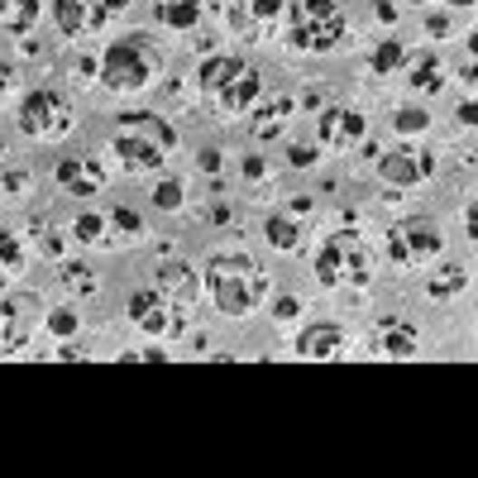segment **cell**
<instances>
[{"instance_id": "obj_33", "label": "cell", "mask_w": 478, "mask_h": 478, "mask_svg": "<svg viewBox=\"0 0 478 478\" xmlns=\"http://www.w3.org/2000/svg\"><path fill=\"white\" fill-rule=\"evenodd\" d=\"M239 173H244V182H263V177H268V163H263V153H249V158L239 163Z\"/></svg>"}, {"instance_id": "obj_45", "label": "cell", "mask_w": 478, "mask_h": 478, "mask_svg": "<svg viewBox=\"0 0 478 478\" xmlns=\"http://www.w3.org/2000/svg\"><path fill=\"white\" fill-rule=\"evenodd\" d=\"M201 5H215V10H225V5H230V0H201Z\"/></svg>"}, {"instance_id": "obj_6", "label": "cell", "mask_w": 478, "mask_h": 478, "mask_svg": "<svg viewBox=\"0 0 478 478\" xmlns=\"http://www.w3.org/2000/svg\"><path fill=\"white\" fill-rule=\"evenodd\" d=\"M440 249H445V234H440L431 220H402V225H392L387 239H383V263L392 272H406V268L431 263Z\"/></svg>"}, {"instance_id": "obj_14", "label": "cell", "mask_w": 478, "mask_h": 478, "mask_svg": "<svg viewBox=\"0 0 478 478\" xmlns=\"http://www.w3.org/2000/svg\"><path fill=\"white\" fill-rule=\"evenodd\" d=\"M53 177H58V186H62V192H72V196H96V192H106V163H100L96 153H77V158H58Z\"/></svg>"}, {"instance_id": "obj_30", "label": "cell", "mask_w": 478, "mask_h": 478, "mask_svg": "<svg viewBox=\"0 0 478 478\" xmlns=\"http://www.w3.org/2000/svg\"><path fill=\"white\" fill-rule=\"evenodd\" d=\"M48 335H58V339L77 335V306H53L48 311Z\"/></svg>"}, {"instance_id": "obj_5", "label": "cell", "mask_w": 478, "mask_h": 478, "mask_svg": "<svg viewBox=\"0 0 478 478\" xmlns=\"http://www.w3.org/2000/svg\"><path fill=\"white\" fill-rule=\"evenodd\" d=\"M373 268H378V259H373V249L354 230L330 234L326 249L316 253V282L320 287H364L373 278Z\"/></svg>"}, {"instance_id": "obj_1", "label": "cell", "mask_w": 478, "mask_h": 478, "mask_svg": "<svg viewBox=\"0 0 478 478\" xmlns=\"http://www.w3.org/2000/svg\"><path fill=\"white\" fill-rule=\"evenodd\" d=\"M206 287H211L220 316H249L268 301L272 278L253 259H244V253H215L206 268Z\"/></svg>"}, {"instance_id": "obj_10", "label": "cell", "mask_w": 478, "mask_h": 478, "mask_svg": "<svg viewBox=\"0 0 478 478\" xmlns=\"http://www.w3.org/2000/svg\"><path fill=\"white\" fill-rule=\"evenodd\" d=\"M364 134H368V120L349 106H326L316 115V139L330 153H349L354 144H364Z\"/></svg>"}, {"instance_id": "obj_46", "label": "cell", "mask_w": 478, "mask_h": 478, "mask_svg": "<svg viewBox=\"0 0 478 478\" xmlns=\"http://www.w3.org/2000/svg\"><path fill=\"white\" fill-rule=\"evenodd\" d=\"M412 5H425V0H412Z\"/></svg>"}, {"instance_id": "obj_31", "label": "cell", "mask_w": 478, "mask_h": 478, "mask_svg": "<svg viewBox=\"0 0 478 478\" xmlns=\"http://www.w3.org/2000/svg\"><path fill=\"white\" fill-rule=\"evenodd\" d=\"M425 125H431V115L416 110V106H406V110L392 115V129H397V134H425Z\"/></svg>"}, {"instance_id": "obj_3", "label": "cell", "mask_w": 478, "mask_h": 478, "mask_svg": "<svg viewBox=\"0 0 478 478\" xmlns=\"http://www.w3.org/2000/svg\"><path fill=\"white\" fill-rule=\"evenodd\" d=\"M173 148H177V134H173V125H167V120L144 115V110L120 115L115 153H120V163H125L129 173H158Z\"/></svg>"}, {"instance_id": "obj_2", "label": "cell", "mask_w": 478, "mask_h": 478, "mask_svg": "<svg viewBox=\"0 0 478 478\" xmlns=\"http://www.w3.org/2000/svg\"><path fill=\"white\" fill-rule=\"evenodd\" d=\"M196 87H201V96L211 100V110H215L220 120H234V115H244V110L253 106V100H259L263 81H259V72H253V67H249L244 58L215 53V58L201 62Z\"/></svg>"}, {"instance_id": "obj_39", "label": "cell", "mask_w": 478, "mask_h": 478, "mask_svg": "<svg viewBox=\"0 0 478 478\" xmlns=\"http://www.w3.org/2000/svg\"><path fill=\"white\" fill-rule=\"evenodd\" d=\"M473 120H478V106H473V100H464V106H459V125L473 129Z\"/></svg>"}, {"instance_id": "obj_11", "label": "cell", "mask_w": 478, "mask_h": 478, "mask_svg": "<svg viewBox=\"0 0 478 478\" xmlns=\"http://www.w3.org/2000/svg\"><path fill=\"white\" fill-rule=\"evenodd\" d=\"M33 326H39V297H0V354H14L29 345Z\"/></svg>"}, {"instance_id": "obj_38", "label": "cell", "mask_w": 478, "mask_h": 478, "mask_svg": "<svg viewBox=\"0 0 478 478\" xmlns=\"http://www.w3.org/2000/svg\"><path fill=\"white\" fill-rule=\"evenodd\" d=\"M425 29H431L435 39H445V33H450V20H445V14H425Z\"/></svg>"}, {"instance_id": "obj_29", "label": "cell", "mask_w": 478, "mask_h": 478, "mask_svg": "<svg viewBox=\"0 0 478 478\" xmlns=\"http://www.w3.org/2000/svg\"><path fill=\"white\" fill-rule=\"evenodd\" d=\"M182 182H173V177H163L158 186H153V206L158 211H182Z\"/></svg>"}, {"instance_id": "obj_37", "label": "cell", "mask_w": 478, "mask_h": 478, "mask_svg": "<svg viewBox=\"0 0 478 478\" xmlns=\"http://www.w3.org/2000/svg\"><path fill=\"white\" fill-rule=\"evenodd\" d=\"M24 186H29V173H5V177H0V192H5V196L24 192Z\"/></svg>"}, {"instance_id": "obj_27", "label": "cell", "mask_w": 478, "mask_h": 478, "mask_svg": "<svg viewBox=\"0 0 478 478\" xmlns=\"http://www.w3.org/2000/svg\"><path fill=\"white\" fill-rule=\"evenodd\" d=\"M62 287H67V292H77V297H91L96 292V272L91 268H81V263H62Z\"/></svg>"}, {"instance_id": "obj_35", "label": "cell", "mask_w": 478, "mask_h": 478, "mask_svg": "<svg viewBox=\"0 0 478 478\" xmlns=\"http://www.w3.org/2000/svg\"><path fill=\"white\" fill-rule=\"evenodd\" d=\"M220 167H225V158H220V148H201V173L220 177Z\"/></svg>"}, {"instance_id": "obj_47", "label": "cell", "mask_w": 478, "mask_h": 478, "mask_svg": "<svg viewBox=\"0 0 478 478\" xmlns=\"http://www.w3.org/2000/svg\"><path fill=\"white\" fill-rule=\"evenodd\" d=\"M0 153H5V148H0Z\"/></svg>"}, {"instance_id": "obj_20", "label": "cell", "mask_w": 478, "mask_h": 478, "mask_svg": "<svg viewBox=\"0 0 478 478\" xmlns=\"http://www.w3.org/2000/svg\"><path fill=\"white\" fill-rule=\"evenodd\" d=\"M469 287V272L459 268V263H445V268H435L431 278H425V297L431 301H450V297H459Z\"/></svg>"}, {"instance_id": "obj_22", "label": "cell", "mask_w": 478, "mask_h": 478, "mask_svg": "<svg viewBox=\"0 0 478 478\" xmlns=\"http://www.w3.org/2000/svg\"><path fill=\"white\" fill-rule=\"evenodd\" d=\"M263 234H268V244H272V249H282V253H297V249H301V239H306L292 215H268V220H263Z\"/></svg>"}, {"instance_id": "obj_16", "label": "cell", "mask_w": 478, "mask_h": 478, "mask_svg": "<svg viewBox=\"0 0 478 478\" xmlns=\"http://www.w3.org/2000/svg\"><path fill=\"white\" fill-rule=\"evenodd\" d=\"M282 10H287L282 0H230V5H225V20H230L234 33H244V39H263Z\"/></svg>"}, {"instance_id": "obj_19", "label": "cell", "mask_w": 478, "mask_h": 478, "mask_svg": "<svg viewBox=\"0 0 478 478\" xmlns=\"http://www.w3.org/2000/svg\"><path fill=\"white\" fill-rule=\"evenodd\" d=\"M416 345H421V335L406 326V320H383V326H378V349H383V354H392V358H412Z\"/></svg>"}, {"instance_id": "obj_25", "label": "cell", "mask_w": 478, "mask_h": 478, "mask_svg": "<svg viewBox=\"0 0 478 478\" xmlns=\"http://www.w3.org/2000/svg\"><path fill=\"white\" fill-rule=\"evenodd\" d=\"M106 225H110V215H77L72 239H77V244H110Z\"/></svg>"}, {"instance_id": "obj_41", "label": "cell", "mask_w": 478, "mask_h": 478, "mask_svg": "<svg viewBox=\"0 0 478 478\" xmlns=\"http://www.w3.org/2000/svg\"><path fill=\"white\" fill-rule=\"evenodd\" d=\"M10 87H14V72H10V67H5V62H0V100H5V96H10Z\"/></svg>"}, {"instance_id": "obj_32", "label": "cell", "mask_w": 478, "mask_h": 478, "mask_svg": "<svg viewBox=\"0 0 478 478\" xmlns=\"http://www.w3.org/2000/svg\"><path fill=\"white\" fill-rule=\"evenodd\" d=\"M110 225H115V230H125V234H144L139 211H129V206H115V211H110Z\"/></svg>"}, {"instance_id": "obj_40", "label": "cell", "mask_w": 478, "mask_h": 478, "mask_svg": "<svg viewBox=\"0 0 478 478\" xmlns=\"http://www.w3.org/2000/svg\"><path fill=\"white\" fill-rule=\"evenodd\" d=\"M373 14H378L383 24H392V20H397V5H392V0H378V10H373Z\"/></svg>"}, {"instance_id": "obj_23", "label": "cell", "mask_w": 478, "mask_h": 478, "mask_svg": "<svg viewBox=\"0 0 478 478\" xmlns=\"http://www.w3.org/2000/svg\"><path fill=\"white\" fill-rule=\"evenodd\" d=\"M297 110V100L292 96H272L268 106L259 110V120H253V139H272V134L282 129V120Z\"/></svg>"}, {"instance_id": "obj_21", "label": "cell", "mask_w": 478, "mask_h": 478, "mask_svg": "<svg viewBox=\"0 0 478 478\" xmlns=\"http://www.w3.org/2000/svg\"><path fill=\"white\" fill-rule=\"evenodd\" d=\"M39 24V0H0V29L5 33H29Z\"/></svg>"}, {"instance_id": "obj_34", "label": "cell", "mask_w": 478, "mask_h": 478, "mask_svg": "<svg viewBox=\"0 0 478 478\" xmlns=\"http://www.w3.org/2000/svg\"><path fill=\"white\" fill-rule=\"evenodd\" d=\"M287 163H292V167H311L316 163V148L311 144H292V148H287Z\"/></svg>"}, {"instance_id": "obj_24", "label": "cell", "mask_w": 478, "mask_h": 478, "mask_svg": "<svg viewBox=\"0 0 478 478\" xmlns=\"http://www.w3.org/2000/svg\"><path fill=\"white\" fill-rule=\"evenodd\" d=\"M406 72H412L406 81H412L416 91H440V87H445V67H440V62L431 58V53H416V58H412V67H406Z\"/></svg>"}, {"instance_id": "obj_4", "label": "cell", "mask_w": 478, "mask_h": 478, "mask_svg": "<svg viewBox=\"0 0 478 478\" xmlns=\"http://www.w3.org/2000/svg\"><path fill=\"white\" fill-rule=\"evenodd\" d=\"M349 39V24L335 0H292V20H287V43L301 53H330Z\"/></svg>"}, {"instance_id": "obj_8", "label": "cell", "mask_w": 478, "mask_h": 478, "mask_svg": "<svg viewBox=\"0 0 478 478\" xmlns=\"http://www.w3.org/2000/svg\"><path fill=\"white\" fill-rule=\"evenodd\" d=\"M100 81L110 91H144L153 81V58L144 39H115L106 48V58H100Z\"/></svg>"}, {"instance_id": "obj_7", "label": "cell", "mask_w": 478, "mask_h": 478, "mask_svg": "<svg viewBox=\"0 0 478 478\" xmlns=\"http://www.w3.org/2000/svg\"><path fill=\"white\" fill-rule=\"evenodd\" d=\"M72 100H67L62 91H48V87H39V91H29L24 100H20V115H14V125H20V134H29V139H62L67 129H72Z\"/></svg>"}, {"instance_id": "obj_36", "label": "cell", "mask_w": 478, "mask_h": 478, "mask_svg": "<svg viewBox=\"0 0 478 478\" xmlns=\"http://www.w3.org/2000/svg\"><path fill=\"white\" fill-rule=\"evenodd\" d=\"M297 311H301L297 297H278V301H272V316H278V320H292Z\"/></svg>"}, {"instance_id": "obj_28", "label": "cell", "mask_w": 478, "mask_h": 478, "mask_svg": "<svg viewBox=\"0 0 478 478\" xmlns=\"http://www.w3.org/2000/svg\"><path fill=\"white\" fill-rule=\"evenodd\" d=\"M20 268H24V249H20V239H14L5 225H0V272L10 278V272H20Z\"/></svg>"}, {"instance_id": "obj_17", "label": "cell", "mask_w": 478, "mask_h": 478, "mask_svg": "<svg viewBox=\"0 0 478 478\" xmlns=\"http://www.w3.org/2000/svg\"><path fill=\"white\" fill-rule=\"evenodd\" d=\"M349 345V335L335 326V320H320V326H306L297 335V354L301 358H316V364H326V358H339Z\"/></svg>"}, {"instance_id": "obj_13", "label": "cell", "mask_w": 478, "mask_h": 478, "mask_svg": "<svg viewBox=\"0 0 478 478\" xmlns=\"http://www.w3.org/2000/svg\"><path fill=\"white\" fill-rule=\"evenodd\" d=\"M153 287H158V297L173 306L177 316H186L196 306V297H201V272L192 263H182V259H167V263H158Z\"/></svg>"}, {"instance_id": "obj_42", "label": "cell", "mask_w": 478, "mask_h": 478, "mask_svg": "<svg viewBox=\"0 0 478 478\" xmlns=\"http://www.w3.org/2000/svg\"><path fill=\"white\" fill-rule=\"evenodd\" d=\"M464 225H469V239H478V211H473V206L464 211Z\"/></svg>"}, {"instance_id": "obj_18", "label": "cell", "mask_w": 478, "mask_h": 478, "mask_svg": "<svg viewBox=\"0 0 478 478\" xmlns=\"http://www.w3.org/2000/svg\"><path fill=\"white\" fill-rule=\"evenodd\" d=\"M153 20H158L163 29L186 33V29H196V20H201V0H153Z\"/></svg>"}, {"instance_id": "obj_9", "label": "cell", "mask_w": 478, "mask_h": 478, "mask_svg": "<svg viewBox=\"0 0 478 478\" xmlns=\"http://www.w3.org/2000/svg\"><path fill=\"white\" fill-rule=\"evenodd\" d=\"M129 0H53V20L67 39H81V33H96L106 29Z\"/></svg>"}, {"instance_id": "obj_44", "label": "cell", "mask_w": 478, "mask_h": 478, "mask_svg": "<svg viewBox=\"0 0 478 478\" xmlns=\"http://www.w3.org/2000/svg\"><path fill=\"white\" fill-rule=\"evenodd\" d=\"M450 5H454V10H473V0H450Z\"/></svg>"}, {"instance_id": "obj_43", "label": "cell", "mask_w": 478, "mask_h": 478, "mask_svg": "<svg viewBox=\"0 0 478 478\" xmlns=\"http://www.w3.org/2000/svg\"><path fill=\"white\" fill-rule=\"evenodd\" d=\"M58 358H87V349H77V345H62Z\"/></svg>"}, {"instance_id": "obj_15", "label": "cell", "mask_w": 478, "mask_h": 478, "mask_svg": "<svg viewBox=\"0 0 478 478\" xmlns=\"http://www.w3.org/2000/svg\"><path fill=\"white\" fill-rule=\"evenodd\" d=\"M435 173V158L431 153H416V148H387L378 158V177L392 186H416Z\"/></svg>"}, {"instance_id": "obj_12", "label": "cell", "mask_w": 478, "mask_h": 478, "mask_svg": "<svg viewBox=\"0 0 478 478\" xmlns=\"http://www.w3.org/2000/svg\"><path fill=\"white\" fill-rule=\"evenodd\" d=\"M129 320L144 335H153V339H182V316L158 297V287H153V292H134L129 297Z\"/></svg>"}, {"instance_id": "obj_26", "label": "cell", "mask_w": 478, "mask_h": 478, "mask_svg": "<svg viewBox=\"0 0 478 478\" xmlns=\"http://www.w3.org/2000/svg\"><path fill=\"white\" fill-rule=\"evenodd\" d=\"M402 43L397 39H383L378 48H373V58H368V67H373V72H378V77H387V72H397V67H402Z\"/></svg>"}]
</instances>
